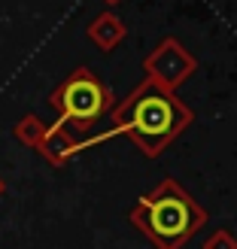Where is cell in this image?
I'll use <instances>...</instances> for the list:
<instances>
[{
    "label": "cell",
    "mask_w": 237,
    "mask_h": 249,
    "mask_svg": "<svg viewBox=\"0 0 237 249\" xmlns=\"http://www.w3.org/2000/svg\"><path fill=\"white\" fill-rule=\"evenodd\" d=\"M128 219L143 231V237L152 246L182 249L207 225V210L173 177H164L152 192H146L131 207Z\"/></svg>",
    "instance_id": "2"
},
{
    "label": "cell",
    "mask_w": 237,
    "mask_h": 249,
    "mask_svg": "<svg viewBox=\"0 0 237 249\" xmlns=\"http://www.w3.org/2000/svg\"><path fill=\"white\" fill-rule=\"evenodd\" d=\"M12 134H16V140H18V143L36 149V146H40V140H43V134H46V122H43L40 116H24V119L16 122Z\"/></svg>",
    "instance_id": "7"
},
{
    "label": "cell",
    "mask_w": 237,
    "mask_h": 249,
    "mask_svg": "<svg viewBox=\"0 0 237 249\" xmlns=\"http://www.w3.org/2000/svg\"><path fill=\"white\" fill-rule=\"evenodd\" d=\"M49 104L55 107L58 122L70 124L76 134H85L91 124L107 116L116 107L113 91L94 76L89 67H76L70 76L49 94Z\"/></svg>",
    "instance_id": "3"
},
{
    "label": "cell",
    "mask_w": 237,
    "mask_h": 249,
    "mask_svg": "<svg viewBox=\"0 0 237 249\" xmlns=\"http://www.w3.org/2000/svg\"><path fill=\"white\" fill-rule=\"evenodd\" d=\"M0 195H3V179H0Z\"/></svg>",
    "instance_id": "9"
},
{
    "label": "cell",
    "mask_w": 237,
    "mask_h": 249,
    "mask_svg": "<svg viewBox=\"0 0 237 249\" xmlns=\"http://www.w3.org/2000/svg\"><path fill=\"white\" fill-rule=\"evenodd\" d=\"M143 70H146V79H152L158 85H164V89L177 91V85H182L198 70V61L180 40L167 36V40H161L152 52L146 55Z\"/></svg>",
    "instance_id": "4"
},
{
    "label": "cell",
    "mask_w": 237,
    "mask_h": 249,
    "mask_svg": "<svg viewBox=\"0 0 237 249\" xmlns=\"http://www.w3.org/2000/svg\"><path fill=\"white\" fill-rule=\"evenodd\" d=\"M192 122V107L182 104L177 91L152 79H143L122 104L113 107V128L97 137H82V149L109 140V137H128L146 158H158Z\"/></svg>",
    "instance_id": "1"
},
{
    "label": "cell",
    "mask_w": 237,
    "mask_h": 249,
    "mask_svg": "<svg viewBox=\"0 0 237 249\" xmlns=\"http://www.w3.org/2000/svg\"><path fill=\"white\" fill-rule=\"evenodd\" d=\"M201 249H237V237H234L228 228H216V231L204 240Z\"/></svg>",
    "instance_id": "8"
},
{
    "label": "cell",
    "mask_w": 237,
    "mask_h": 249,
    "mask_svg": "<svg viewBox=\"0 0 237 249\" xmlns=\"http://www.w3.org/2000/svg\"><path fill=\"white\" fill-rule=\"evenodd\" d=\"M107 3H119V0H107Z\"/></svg>",
    "instance_id": "10"
},
{
    "label": "cell",
    "mask_w": 237,
    "mask_h": 249,
    "mask_svg": "<svg viewBox=\"0 0 237 249\" xmlns=\"http://www.w3.org/2000/svg\"><path fill=\"white\" fill-rule=\"evenodd\" d=\"M36 152H40L52 167H64L76 152H82V137L64 122L46 124V134H43L40 146H36Z\"/></svg>",
    "instance_id": "5"
},
{
    "label": "cell",
    "mask_w": 237,
    "mask_h": 249,
    "mask_svg": "<svg viewBox=\"0 0 237 249\" xmlns=\"http://www.w3.org/2000/svg\"><path fill=\"white\" fill-rule=\"evenodd\" d=\"M125 24L122 18L116 16V12H101L91 24H89V36H91V43L97 49H104V52H109V49H116L122 40H125Z\"/></svg>",
    "instance_id": "6"
}]
</instances>
